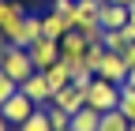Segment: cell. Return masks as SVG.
Here are the masks:
<instances>
[{
  "instance_id": "7c38bea8",
  "label": "cell",
  "mask_w": 135,
  "mask_h": 131,
  "mask_svg": "<svg viewBox=\"0 0 135 131\" xmlns=\"http://www.w3.org/2000/svg\"><path fill=\"white\" fill-rule=\"evenodd\" d=\"M45 83H49V90H60V86H68V83H71V71H68V64L64 60H56L53 64V68H45Z\"/></svg>"
},
{
  "instance_id": "d4e9b609",
  "label": "cell",
  "mask_w": 135,
  "mask_h": 131,
  "mask_svg": "<svg viewBox=\"0 0 135 131\" xmlns=\"http://www.w3.org/2000/svg\"><path fill=\"white\" fill-rule=\"evenodd\" d=\"M105 4H120V8H131L135 0H105Z\"/></svg>"
},
{
  "instance_id": "ac0fdd59",
  "label": "cell",
  "mask_w": 135,
  "mask_h": 131,
  "mask_svg": "<svg viewBox=\"0 0 135 131\" xmlns=\"http://www.w3.org/2000/svg\"><path fill=\"white\" fill-rule=\"evenodd\" d=\"M83 60H86V68L98 75V68H101V60H105V45H86V53H83Z\"/></svg>"
},
{
  "instance_id": "5b68a950",
  "label": "cell",
  "mask_w": 135,
  "mask_h": 131,
  "mask_svg": "<svg viewBox=\"0 0 135 131\" xmlns=\"http://www.w3.org/2000/svg\"><path fill=\"white\" fill-rule=\"evenodd\" d=\"M34 109H38V105H34V101H30V97H26L23 90H15V94L8 97V101L0 105V116H4L8 124H15V127H19V124H23V120L30 116Z\"/></svg>"
},
{
  "instance_id": "8fae6325",
  "label": "cell",
  "mask_w": 135,
  "mask_h": 131,
  "mask_svg": "<svg viewBox=\"0 0 135 131\" xmlns=\"http://www.w3.org/2000/svg\"><path fill=\"white\" fill-rule=\"evenodd\" d=\"M98 124H101V112L90 109V105H83L79 112H71V127L68 131H98Z\"/></svg>"
},
{
  "instance_id": "e0dca14e",
  "label": "cell",
  "mask_w": 135,
  "mask_h": 131,
  "mask_svg": "<svg viewBox=\"0 0 135 131\" xmlns=\"http://www.w3.org/2000/svg\"><path fill=\"white\" fill-rule=\"evenodd\" d=\"M49 124H53V131H68V127H71V112L49 105Z\"/></svg>"
},
{
  "instance_id": "7402d4cb",
  "label": "cell",
  "mask_w": 135,
  "mask_h": 131,
  "mask_svg": "<svg viewBox=\"0 0 135 131\" xmlns=\"http://www.w3.org/2000/svg\"><path fill=\"white\" fill-rule=\"evenodd\" d=\"M120 56H124V64H128V68H135V41H128V49H124Z\"/></svg>"
},
{
  "instance_id": "83f0119b",
  "label": "cell",
  "mask_w": 135,
  "mask_h": 131,
  "mask_svg": "<svg viewBox=\"0 0 135 131\" xmlns=\"http://www.w3.org/2000/svg\"><path fill=\"white\" fill-rule=\"evenodd\" d=\"M128 15H131V23H135V4H131V8H128Z\"/></svg>"
},
{
  "instance_id": "277c9868",
  "label": "cell",
  "mask_w": 135,
  "mask_h": 131,
  "mask_svg": "<svg viewBox=\"0 0 135 131\" xmlns=\"http://www.w3.org/2000/svg\"><path fill=\"white\" fill-rule=\"evenodd\" d=\"M26 53H30V60H34V71H45V68H53V64L60 60V41H53V38H38Z\"/></svg>"
},
{
  "instance_id": "4fadbf2b",
  "label": "cell",
  "mask_w": 135,
  "mask_h": 131,
  "mask_svg": "<svg viewBox=\"0 0 135 131\" xmlns=\"http://www.w3.org/2000/svg\"><path fill=\"white\" fill-rule=\"evenodd\" d=\"M60 53H64V56H79V53H86V38H83L79 30H68V34L60 38Z\"/></svg>"
},
{
  "instance_id": "9a60e30c",
  "label": "cell",
  "mask_w": 135,
  "mask_h": 131,
  "mask_svg": "<svg viewBox=\"0 0 135 131\" xmlns=\"http://www.w3.org/2000/svg\"><path fill=\"white\" fill-rule=\"evenodd\" d=\"M19 131H53V124H49V109H34L30 116L19 124Z\"/></svg>"
},
{
  "instance_id": "4316f807",
  "label": "cell",
  "mask_w": 135,
  "mask_h": 131,
  "mask_svg": "<svg viewBox=\"0 0 135 131\" xmlns=\"http://www.w3.org/2000/svg\"><path fill=\"white\" fill-rule=\"evenodd\" d=\"M0 131H11V124H8V120H4V116H0Z\"/></svg>"
},
{
  "instance_id": "ffe728a7",
  "label": "cell",
  "mask_w": 135,
  "mask_h": 131,
  "mask_svg": "<svg viewBox=\"0 0 135 131\" xmlns=\"http://www.w3.org/2000/svg\"><path fill=\"white\" fill-rule=\"evenodd\" d=\"M15 15H23V4H15V0H0V30H4Z\"/></svg>"
},
{
  "instance_id": "8992f818",
  "label": "cell",
  "mask_w": 135,
  "mask_h": 131,
  "mask_svg": "<svg viewBox=\"0 0 135 131\" xmlns=\"http://www.w3.org/2000/svg\"><path fill=\"white\" fill-rule=\"evenodd\" d=\"M49 105H56V109H64V112H79L83 105H86V86L68 83V86H60V90L53 94V101H49Z\"/></svg>"
},
{
  "instance_id": "52a82bcc",
  "label": "cell",
  "mask_w": 135,
  "mask_h": 131,
  "mask_svg": "<svg viewBox=\"0 0 135 131\" xmlns=\"http://www.w3.org/2000/svg\"><path fill=\"white\" fill-rule=\"evenodd\" d=\"M98 79L124 86V83H128V64H124V56H120V53H109V49H105V60H101V68H98Z\"/></svg>"
},
{
  "instance_id": "5bb4252c",
  "label": "cell",
  "mask_w": 135,
  "mask_h": 131,
  "mask_svg": "<svg viewBox=\"0 0 135 131\" xmlns=\"http://www.w3.org/2000/svg\"><path fill=\"white\" fill-rule=\"evenodd\" d=\"M131 127V120L124 116L120 109H113V112H101V124H98V131H128Z\"/></svg>"
},
{
  "instance_id": "484cf974",
  "label": "cell",
  "mask_w": 135,
  "mask_h": 131,
  "mask_svg": "<svg viewBox=\"0 0 135 131\" xmlns=\"http://www.w3.org/2000/svg\"><path fill=\"white\" fill-rule=\"evenodd\" d=\"M0 49H8V34H4V30H0Z\"/></svg>"
},
{
  "instance_id": "2e32d148",
  "label": "cell",
  "mask_w": 135,
  "mask_h": 131,
  "mask_svg": "<svg viewBox=\"0 0 135 131\" xmlns=\"http://www.w3.org/2000/svg\"><path fill=\"white\" fill-rule=\"evenodd\" d=\"M101 45H105L109 53H124L128 49V34L124 30H105V34H101Z\"/></svg>"
},
{
  "instance_id": "3957f363",
  "label": "cell",
  "mask_w": 135,
  "mask_h": 131,
  "mask_svg": "<svg viewBox=\"0 0 135 131\" xmlns=\"http://www.w3.org/2000/svg\"><path fill=\"white\" fill-rule=\"evenodd\" d=\"M86 105L98 109V112H113L116 105H120V86L116 83H105V79H90V86H86Z\"/></svg>"
},
{
  "instance_id": "603a6c76",
  "label": "cell",
  "mask_w": 135,
  "mask_h": 131,
  "mask_svg": "<svg viewBox=\"0 0 135 131\" xmlns=\"http://www.w3.org/2000/svg\"><path fill=\"white\" fill-rule=\"evenodd\" d=\"M124 34H128V41H135V23L128 19V26H124Z\"/></svg>"
},
{
  "instance_id": "f1b7e54d",
  "label": "cell",
  "mask_w": 135,
  "mask_h": 131,
  "mask_svg": "<svg viewBox=\"0 0 135 131\" xmlns=\"http://www.w3.org/2000/svg\"><path fill=\"white\" fill-rule=\"evenodd\" d=\"M128 131H135V120H131V127H128Z\"/></svg>"
},
{
  "instance_id": "ba28073f",
  "label": "cell",
  "mask_w": 135,
  "mask_h": 131,
  "mask_svg": "<svg viewBox=\"0 0 135 131\" xmlns=\"http://www.w3.org/2000/svg\"><path fill=\"white\" fill-rule=\"evenodd\" d=\"M19 90H23V94H26V97H30V101L38 105V109H45L49 101H53V90H49V83H45V71H34V75L26 79Z\"/></svg>"
},
{
  "instance_id": "6da1fadb",
  "label": "cell",
  "mask_w": 135,
  "mask_h": 131,
  "mask_svg": "<svg viewBox=\"0 0 135 131\" xmlns=\"http://www.w3.org/2000/svg\"><path fill=\"white\" fill-rule=\"evenodd\" d=\"M4 34H8V45H19V49H30L34 41L41 38V15H15V19L4 26Z\"/></svg>"
},
{
  "instance_id": "cb8c5ba5",
  "label": "cell",
  "mask_w": 135,
  "mask_h": 131,
  "mask_svg": "<svg viewBox=\"0 0 135 131\" xmlns=\"http://www.w3.org/2000/svg\"><path fill=\"white\" fill-rule=\"evenodd\" d=\"M124 86H131V90H135V68H128V83H124Z\"/></svg>"
},
{
  "instance_id": "30bf717a",
  "label": "cell",
  "mask_w": 135,
  "mask_h": 131,
  "mask_svg": "<svg viewBox=\"0 0 135 131\" xmlns=\"http://www.w3.org/2000/svg\"><path fill=\"white\" fill-rule=\"evenodd\" d=\"M68 30H71V26H68V19H64L60 11H49V15H41V38H53V41H60Z\"/></svg>"
},
{
  "instance_id": "7a4b0ae2",
  "label": "cell",
  "mask_w": 135,
  "mask_h": 131,
  "mask_svg": "<svg viewBox=\"0 0 135 131\" xmlns=\"http://www.w3.org/2000/svg\"><path fill=\"white\" fill-rule=\"evenodd\" d=\"M0 71H4L8 79H15V83H26V79L34 75V60H30V53L26 49H19V45H8V49H0Z\"/></svg>"
},
{
  "instance_id": "d6986e66",
  "label": "cell",
  "mask_w": 135,
  "mask_h": 131,
  "mask_svg": "<svg viewBox=\"0 0 135 131\" xmlns=\"http://www.w3.org/2000/svg\"><path fill=\"white\" fill-rule=\"evenodd\" d=\"M116 109H120L128 120H135V90L131 86H120V105H116Z\"/></svg>"
},
{
  "instance_id": "44dd1931",
  "label": "cell",
  "mask_w": 135,
  "mask_h": 131,
  "mask_svg": "<svg viewBox=\"0 0 135 131\" xmlns=\"http://www.w3.org/2000/svg\"><path fill=\"white\" fill-rule=\"evenodd\" d=\"M15 90H19V83H15V79H8L4 71H0V105H4V101H8Z\"/></svg>"
},
{
  "instance_id": "9c48e42d",
  "label": "cell",
  "mask_w": 135,
  "mask_h": 131,
  "mask_svg": "<svg viewBox=\"0 0 135 131\" xmlns=\"http://www.w3.org/2000/svg\"><path fill=\"white\" fill-rule=\"evenodd\" d=\"M128 8H120V4H101V11H98V23H101V30H124L128 26Z\"/></svg>"
}]
</instances>
